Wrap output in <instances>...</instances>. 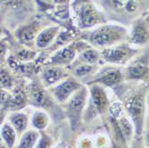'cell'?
<instances>
[{
  "instance_id": "3957f363",
  "label": "cell",
  "mask_w": 149,
  "mask_h": 148,
  "mask_svg": "<svg viewBox=\"0 0 149 148\" xmlns=\"http://www.w3.org/2000/svg\"><path fill=\"white\" fill-rule=\"evenodd\" d=\"M99 6L106 17L114 16L115 22H120V18L139 16V13L141 10L142 3L141 0H100Z\"/></svg>"
},
{
  "instance_id": "7a4b0ae2",
  "label": "cell",
  "mask_w": 149,
  "mask_h": 148,
  "mask_svg": "<svg viewBox=\"0 0 149 148\" xmlns=\"http://www.w3.org/2000/svg\"><path fill=\"white\" fill-rule=\"evenodd\" d=\"M77 26L81 31L91 30L109 22L104 11L91 0H81L76 7Z\"/></svg>"
},
{
  "instance_id": "44dd1931",
  "label": "cell",
  "mask_w": 149,
  "mask_h": 148,
  "mask_svg": "<svg viewBox=\"0 0 149 148\" xmlns=\"http://www.w3.org/2000/svg\"><path fill=\"white\" fill-rule=\"evenodd\" d=\"M31 125L33 129L37 130H43L45 129L49 123V118L47 114L43 111H36L31 118Z\"/></svg>"
},
{
  "instance_id": "4fadbf2b",
  "label": "cell",
  "mask_w": 149,
  "mask_h": 148,
  "mask_svg": "<svg viewBox=\"0 0 149 148\" xmlns=\"http://www.w3.org/2000/svg\"><path fill=\"white\" fill-rule=\"evenodd\" d=\"M69 76L70 75L67 74L65 67L48 65L45 67L41 72V80L45 88H50L57 85Z\"/></svg>"
},
{
  "instance_id": "d4e9b609",
  "label": "cell",
  "mask_w": 149,
  "mask_h": 148,
  "mask_svg": "<svg viewBox=\"0 0 149 148\" xmlns=\"http://www.w3.org/2000/svg\"><path fill=\"white\" fill-rule=\"evenodd\" d=\"M1 87L3 89H10L13 87V81L7 71H1Z\"/></svg>"
},
{
  "instance_id": "277c9868",
  "label": "cell",
  "mask_w": 149,
  "mask_h": 148,
  "mask_svg": "<svg viewBox=\"0 0 149 148\" xmlns=\"http://www.w3.org/2000/svg\"><path fill=\"white\" fill-rule=\"evenodd\" d=\"M89 47L90 46L81 38H79V40H74L69 45L60 47L54 52L48 58L47 64L68 67L75 62L80 52H82L84 49Z\"/></svg>"
},
{
  "instance_id": "4316f807",
  "label": "cell",
  "mask_w": 149,
  "mask_h": 148,
  "mask_svg": "<svg viewBox=\"0 0 149 148\" xmlns=\"http://www.w3.org/2000/svg\"><path fill=\"white\" fill-rule=\"evenodd\" d=\"M73 0H54L55 8H69Z\"/></svg>"
},
{
  "instance_id": "83f0119b",
  "label": "cell",
  "mask_w": 149,
  "mask_h": 148,
  "mask_svg": "<svg viewBox=\"0 0 149 148\" xmlns=\"http://www.w3.org/2000/svg\"><path fill=\"white\" fill-rule=\"evenodd\" d=\"M145 144H146V147L149 148V131H147L146 134V137H145Z\"/></svg>"
},
{
  "instance_id": "2e32d148",
  "label": "cell",
  "mask_w": 149,
  "mask_h": 148,
  "mask_svg": "<svg viewBox=\"0 0 149 148\" xmlns=\"http://www.w3.org/2000/svg\"><path fill=\"white\" fill-rule=\"evenodd\" d=\"M8 122L15 129L18 134L22 135L25 131H27V128L29 125V119L23 113L15 112L9 115Z\"/></svg>"
},
{
  "instance_id": "603a6c76",
  "label": "cell",
  "mask_w": 149,
  "mask_h": 148,
  "mask_svg": "<svg viewBox=\"0 0 149 148\" xmlns=\"http://www.w3.org/2000/svg\"><path fill=\"white\" fill-rule=\"evenodd\" d=\"M26 2H28V0H0L1 11L8 9L12 11H16L20 8L26 6Z\"/></svg>"
},
{
  "instance_id": "9c48e42d",
  "label": "cell",
  "mask_w": 149,
  "mask_h": 148,
  "mask_svg": "<svg viewBox=\"0 0 149 148\" xmlns=\"http://www.w3.org/2000/svg\"><path fill=\"white\" fill-rule=\"evenodd\" d=\"M45 27L42 26L41 22L38 20L31 21L28 23H24L17 27L15 30V38L22 45L31 47V46H35V41L38 33Z\"/></svg>"
},
{
  "instance_id": "30bf717a",
  "label": "cell",
  "mask_w": 149,
  "mask_h": 148,
  "mask_svg": "<svg viewBox=\"0 0 149 148\" xmlns=\"http://www.w3.org/2000/svg\"><path fill=\"white\" fill-rule=\"evenodd\" d=\"M125 106L133 120L137 132L140 134L142 132L145 116V100L139 95L131 96L126 100Z\"/></svg>"
},
{
  "instance_id": "5b68a950",
  "label": "cell",
  "mask_w": 149,
  "mask_h": 148,
  "mask_svg": "<svg viewBox=\"0 0 149 148\" xmlns=\"http://www.w3.org/2000/svg\"><path fill=\"white\" fill-rule=\"evenodd\" d=\"M127 42L137 48L149 44V13H141L132 21Z\"/></svg>"
},
{
  "instance_id": "d6986e66",
  "label": "cell",
  "mask_w": 149,
  "mask_h": 148,
  "mask_svg": "<svg viewBox=\"0 0 149 148\" xmlns=\"http://www.w3.org/2000/svg\"><path fill=\"white\" fill-rule=\"evenodd\" d=\"M18 133L9 122H5L1 126V138L8 148H13L17 142Z\"/></svg>"
},
{
  "instance_id": "ffe728a7",
  "label": "cell",
  "mask_w": 149,
  "mask_h": 148,
  "mask_svg": "<svg viewBox=\"0 0 149 148\" xmlns=\"http://www.w3.org/2000/svg\"><path fill=\"white\" fill-rule=\"evenodd\" d=\"M75 65L72 69V76L78 79H84L88 75L92 74L96 70L97 65L87 64V63H73ZM72 63V64H73Z\"/></svg>"
},
{
  "instance_id": "ba28073f",
  "label": "cell",
  "mask_w": 149,
  "mask_h": 148,
  "mask_svg": "<svg viewBox=\"0 0 149 148\" xmlns=\"http://www.w3.org/2000/svg\"><path fill=\"white\" fill-rule=\"evenodd\" d=\"M83 86L75 77L69 76L57 85L50 88L51 95L56 102L63 104L68 101L76 91Z\"/></svg>"
},
{
  "instance_id": "7c38bea8",
  "label": "cell",
  "mask_w": 149,
  "mask_h": 148,
  "mask_svg": "<svg viewBox=\"0 0 149 148\" xmlns=\"http://www.w3.org/2000/svg\"><path fill=\"white\" fill-rule=\"evenodd\" d=\"M62 27L60 25H48L40 31L36 38L35 47L38 50H46L49 49L54 43L56 42Z\"/></svg>"
},
{
  "instance_id": "7402d4cb",
  "label": "cell",
  "mask_w": 149,
  "mask_h": 148,
  "mask_svg": "<svg viewBox=\"0 0 149 148\" xmlns=\"http://www.w3.org/2000/svg\"><path fill=\"white\" fill-rule=\"evenodd\" d=\"M147 72L146 66L141 63H135L128 67L126 71V76L128 79H139L144 77Z\"/></svg>"
},
{
  "instance_id": "9a60e30c",
  "label": "cell",
  "mask_w": 149,
  "mask_h": 148,
  "mask_svg": "<svg viewBox=\"0 0 149 148\" xmlns=\"http://www.w3.org/2000/svg\"><path fill=\"white\" fill-rule=\"evenodd\" d=\"M76 60H77L76 63L97 65V63H99L102 61L101 51L93 47H89L84 49L82 52H80L79 54V56H77Z\"/></svg>"
},
{
  "instance_id": "8992f818",
  "label": "cell",
  "mask_w": 149,
  "mask_h": 148,
  "mask_svg": "<svg viewBox=\"0 0 149 148\" xmlns=\"http://www.w3.org/2000/svg\"><path fill=\"white\" fill-rule=\"evenodd\" d=\"M137 52V47H134L126 41L102 50L101 59L107 64L123 65L136 55Z\"/></svg>"
},
{
  "instance_id": "f1b7e54d",
  "label": "cell",
  "mask_w": 149,
  "mask_h": 148,
  "mask_svg": "<svg viewBox=\"0 0 149 148\" xmlns=\"http://www.w3.org/2000/svg\"><path fill=\"white\" fill-rule=\"evenodd\" d=\"M40 1L46 5H51L52 6H54V0H40Z\"/></svg>"
},
{
  "instance_id": "cb8c5ba5",
  "label": "cell",
  "mask_w": 149,
  "mask_h": 148,
  "mask_svg": "<svg viewBox=\"0 0 149 148\" xmlns=\"http://www.w3.org/2000/svg\"><path fill=\"white\" fill-rule=\"evenodd\" d=\"M118 122L120 129L123 133V136L125 138L126 140H129L132 134V125L130 122V120L126 117L123 116L120 120H118Z\"/></svg>"
},
{
  "instance_id": "5bb4252c",
  "label": "cell",
  "mask_w": 149,
  "mask_h": 148,
  "mask_svg": "<svg viewBox=\"0 0 149 148\" xmlns=\"http://www.w3.org/2000/svg\"><path fill=\"white\" fill-rule=\"evenodd\" d=\"M123 78V74L120 72V70L109 69L102 72L99 76L96 78V83L101 84L105 87H111L120 82Z\"/></svg>"
},
{
  "instance_id": "52a82bcc",
  "label": "cell",
  "mask_w": 149,
  "mask_h": 148,
  "mask_svg": "<svg viewBox=\"0 0 149 148\" xmlns=\"http://www.w3.org/2000/svg\"><path fill=\"white\" fill-rule=\"evenodd\" d=\"M89 91L86 87H82L74 93V95L66 102L67 114L73 127L78 125L86 103L88 101Z\"/></svg>"
},
{
  "instance_id": "ac0fdd59",
  "label": "cell",
  "mask_w": 149,
  "mask_h": 148,
  "mask_svg": "<svg viewBox=\"0 0 149 148\" xmlns=\"http://www.w3.org/2000/svg\"><path fill=\"white\" fill-rule=\"evenodd\" d=\"M31 103L38 107H46L50 104L48 94L39 87L34 86L30 91Z\"/></svg>"
},
{
  "instance_id": "e0dca14e",
  "label": "cell",
  "mask_w": 149,
  "mask_h": 148,
  "mask_svg": "<svg viewBox=\"0 0 149 148\" xmlns=\"http://www.w3.org/2000/svg\"><path fill=\"white\" fill-rule=\"evenodd\" d=\"M40 136V131L35 129L25 131L19 140L17 148H35Z\"/></svg>"
},
{
  "instance_id": "8fae6325",
  "label": "cell",
  "mask_w": 149,
  "mask_h": 148,
  "mask_svg": "<svg viewBox=\"0 0 149 148\" xmlns=\"http://www.w3.org/2000/svg\"><path fill=\"white\" fill-rule=\"evenodd\" d=\"M89 91V109L96 113H104L109 110V98L104 88L101 84H93L88 88Z\"/></svg>"
},
{
  "instance_id": "484cf974",
  "label": "cell",
  "mask_w": 149,
  "mask_h": 148,
  "mask_svg": "<svg viewBox=\"0 0 149 148\" xmlns=\"http://www.w3.org/2000/svg\"><path fill=\"white\" fill-rule=\"evenodd\" d=\"M52 141L47 135H41L35 148H50Z\"/></svg>"
},
{
  "instance_id": "6da1fadb",
  "label": "cell",
  "mask_w": 149,
  "mask_h": 148,
  "mask_svg": "<svg viewBox=\"0 0 149 148\" xmlns=\"http://www.w3.org/2000/svg\"><path fill=\"white\" fill-rule=\"evenodd\" d=\"M128 36L129 27L116 22H107L91 30L80 32L81 39L100 51L126 42Z\"/></svg>"
}]
</instances>
